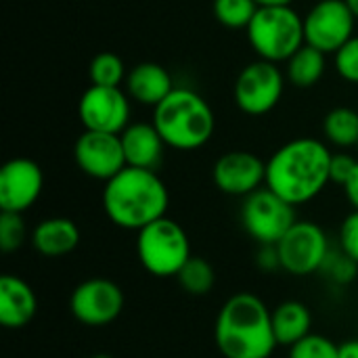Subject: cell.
I'll list each match as a JSON object with an SVG mask.
<instances>
[{
    "mask_svg": "<svg viewBox=\"0 0 358 358\" xmlns=\"http://www.w3.org/2000/svg\"><path fill=\"white\" fill-rule=\"evenodd\" d=\"M90 358H111L109 355H94V357H90Z\"/></svg>",
    "mask_w": 358,
    "mask_h": 358,
    "instance_id": "37",
    "label": "cell"
},
{
    "mask_svg": "<svg viewBox=\"0 0 358 358\" xmlns=\"http://www.w3.org/2000/svg\"><path fill=\"white\" fill-rule=\"evenodd\" d=\"M344 195H346V199H348V203L352 206V210H357L358 212V164L357 168H355V172L350 174V178L344 182Z\"/></svg>",
    "mask_w": 358,
    "mask_h": 358,
    "instance_id": "33",
    "label": "cell"
},
{
    "mask_svg": "<svg viewBox=\"0 0 358 358\" xmlns=\"http://www.w3.org/2000/svg\"><path fill=\"white\" fill-rule=\"evenodd\" d=\"M151 124L164 143L176 151H195L208 145L216 130V117L210 103L193 88L176 86L157 107Z\"/></svg>",
    "mask_w": 358,
    "mask_h": 358,
    "instance_id": "4",
    "label": "cell"
},
{
    "mask_svg": "<svg viewBox=\"0 0 358 358\" xmlns=\"http://www.w3.org/2000/svg\"><path fill=\"white\" fill-rule=\"evenodd\" d=\"M271 317H273V331H275L279 346L292 348L296 342H300L302 338L313 334L310 331L313 315H310L308 306L298 300L281 302L279 306H275L271 310Z\"/></svg>",
    "mask_w": 358,
    "mask_h": 358,
    "instance_id": "20",
    "label": "cell"
},
{
    "mask_svg": "<svg viewBox=\"0 0 358 358\" xmlns=\"http://www.w3.org/2000/svg\"><path fill=\"white\" fill-rule=\"evenodd\" d=\"M327 69V55L319 48L304 44L285 61V78L296 88H313L317 86Z\"/></svg>",
    "mask_w": 358,
    "mask_h": 358,
    "instance_id": "21",
    "label": "cell"
},
{
    "mask_svg": "<svg viewBox=\"0 0 358 358\" xmlns=\"http://www.w3.org/2000/svg\"><path fill=\"white\" fill-rule=\"evenodd\" d=\"M346 4L350 6V10L355 13V17L358 19V0H346Z\"/></svg>",
    "mask_w": 358,
    "mask_h": 358,
    "instance_id": "36",
    "label": "cell"
},
{
    "mask_svg": "<svg viewBox=\"0 0 358 358\" xmlns=\"http://www.w3.org/2000/svg\"><path fill=\"white\" fill-rule=\"evenodd\" d=\"M103 210L111 224L124 231H141L166 216L170 193L155 170L126 166L103 187Z\"/></svg>",
    "mask_w": 358,
    "mask_h": 358,
    "instance_id": "2",
    "label": "cell"
},
{
    "mask_svg": "<svg viewBox=\"0 0 358 358\" xmlns=\"http://www.w3.org/2000/svg\"><path fill=\"white\" fill-rule=\"evenodd\" d=\"M260 6L254 0H214L212 13L216 21L229 29H248Z\"/></svg>",
    "mask_w": 358,
    "mask_h": 358,
    "instance_id": "24",
    "label": "cell"
},
{
    "mask_svg": "<svg viewBox=\"0 0 358 358\" xmlns=\"http://www.w3.org/2000/svg\"><path fill=\"white\" fill-rule=\"evenodd\" d=\"M285 80V71L279 67V63H271L264 59L248 63L235 78V105L245 115H266L281 103Z\"/></svg>",
    "mask_w": 358,
    "mask_h": 358,
    "instance_id": "7",
    "label": "cell"
},
{
    "mask_svg": "<svg viewBox=\"0 0 358 358\" xmlns=\"http://www.w3.org/2000/svg\"><path fill=\"white\" fill-rule=\"evenodd\" d=\"M42 189V168L29 157H13L0 170V210L23 214L36 206Z\"/></svg>",
    "mask_w": 358,
    "mask_h": 358,
    "instance_id": "15",
    "label": "cell"
},
{
    "mask_svg": "<svg viewBox=\"0 0 358 358\" xmlns=\"http://www.w3.org/2000/svg\"><path fill=\"white\" fill-rule=\"evenodd\" d=\"M122 147L126 164L134 168L155 170L162 164L164 149L168 147L151 122H134L122 134Z\"/></svg>",
    "mask_w": 358,
    "mask_h": 358,
    "instance_id": "18",
    "label": "cell"
},
{
    "mask_svg": "<svg viewBox=\"0 0 358 358\" xmlns=\"http://www.w3.org/2000/svg\"><path fill=\"white\" fill-rule=\"evenodd\" d=\"M126 92L128 96L145 107H157L176 86L172 73L153 61H145L134 65L126 76Z\"/></svg>",
    "mask_w": 358,
    "mask_h": 358,
    "instance_id": "17",
    "label": "cell"
},
{
    "mask_svg": "<svg viewBox=\"0 0 358 358\" xmlns=\"http://www.w3.org/2000/svg\"><path fill=\"white\" fill-rule=\"evenodd\" d=\"M38 313V298L34 287L17 277L2 275L0 279V323L6 329L27 327Z\"/></svg>",
    "mask_w": 358,
    "mask_h": 358,
    "instance_id": "16",
    "label": "cell"
},
{
    "mask_svg": "<svg viewBox=\"0 0 358 358\" xmlns=\"http://www.w3.org/2000/svg\"><path fill=\"white\" fill-rule=\"evenodd\" d=\"M331 157L319 138L287 141L266 162V187L296 208L310 203L331 182Z\"/></svg>",
    "mask_w": 358,
    "mask_h": 358,
    "instance_id": "1",
    "label": "cell"
},
{
    "mask_svg": "<svg viewBox=\"0 0 358 358\" xmlns=\"http://www.w3.org/2000/svg\"><path fill=\"white\" fill-rule=\"evenodd\" d=\"M258 266L264 268V271L281 268V264H279V254H277V248H275V245H260V252H258Z\"/></svg>",
    "mask_w": 358,
    "mask_h": 358,
    "instance_id": "32",
    "label": "cell"
},
{
    "mask_svg": "<svg viewBox=\"0 0 358 358\" xmlns=\"http://www.w3.org/2000/svg\"><path fill=\"white\" fill-rule=\"evenodd\" d=\"M73 159L80 172L94 180H111L128 164L120 134L84 130L73 145Z\"/></svg>",
    "mask_w": 358,
    "mask_h": 358,
    "instance_id": "13",
    "label": "cell"
},
{
    "mask_svg": "<svg viewBox=\"0 0 358 358\" xmlns=\"http://www.w3.org/2000/svg\"><path fill=\"white\" fill-rule=\"evenodd\" d=\"M214 342L224 358H271L279 346L271 310L250 292L235 294L222 304L214 325Z\"/></svg>",
    "mask_w": 358,
    "mask_h": 358,
    "instance_id": "3",
    "label": "cell"
},
{
    "mask_svg": "<svg viewBox=\"0 0 358 358\" xmlns=\"http://www.w3.org/2000/svg\"><path fill=\"white\" fill-rule=\"evenodd\" d=\"M176 281H178V285L189 296L199 298V296H208L214 289V285H216V273H214V266L206 258L193 256L180 268V273L176 275Z\"/></svg>",
    "mask_w": 358,
    "mask_h": 358,
    "instance_id": "23",
    "label": "cell"
},
{
    "mask_svg": "<svg viewBox=\"0 0 358 358\" xmlns=\"http://www.w3.org/2000/svg\"><path fill=\"white\" fill-rule=\"evenodd\" d=\"M336 71L342 80L358 84V36L355 34L336 55H334Z\"/></svg>",
    "mask_w": 358,
    "mask_h": 358,
    "instance_id": "29",
    "label": "cell"
},
{
    "mask_svg": "<svg viewBox=\"0 0 358 358\" xmlns=\"http://www.w3.org/2000/svg\"><path fill=\"white\" fill-rule=\"evenodd\" d=\"M27 239V229L21 214L2 212L0 214V250L4 254L17 252Z\"/></svg>",
    "mask_w": 358,
    "mask_h": 358,
    "instance_id": "27",
    "label": "cell"
},
{
    "mask_svg": "<svg viewBox=\"0 0 358 358\" xmlns=\"http://www.w3.org/2000/svg\"><path fill=\"white\" fill-rule=\"evenodd\" d=\"M296 220V206L287 203L268 187L243 197L241 227L260 245H277Z\"/></svg>",
    "mask_w": 358,
    "mask_h": 358,
    "instance_id": "8",
    "label": "cell"
},
{
    "mask_svg": "<svg viewBox=\"0 0 358 358\" xmlns=\"http://www.w3.org/2000/svg\"><path fill=\"white\" fill-rule=\"evenodd\" d=\"M258 6H289L294 0H254Z\"/></svg>",
    "mask_w": 358,
    "mask_h": 358,
    "instance_id": "35",
    "label": "cell"
},
{
    "mask_svg": "<svg viewBox=\"0 0 358 358\" xmlns=\"http://www.w3.org/2000/svg\"><path fill=\"white\" fill-rule=\"evenodd\" d=\"M248 42L258 59L271 63H285L296 50H300L304 40V17L289 6H260L250 21Z\"/></svg>",
    "mask_w": 358,
    "mask_h": 358,
    "instance_id": "5",
    "label": "cell"
},
{
    "mask_svg": "<svg viewBox=\"0 0 358 358\" xmlns=\"http://www.w3.org/2000/svg\"><path fill=\"white\" fill-rule=\"evenodd\" d=\"M338 241H340V250L344 254H348L358 264V212L352 210L340 224V233H338Z\"/></svg>",
    "mask_w": 358,
    "mask_h": 358,
    "instance_id": "30",
    "label": "cell"
},
{
    "mask_svg": "<svg viewBox=\"0 0 358 358\" xmlns=\"http://www.w3.org/2000/svg\"><path fill=\"white\" fill-rule=\"evenodd\" d=\"M126 65L122 61V57H117L115 52H99L88 67V78L90 84L94 86H120L126 82Z\"/></svg>",
    "mask_w": 358,
    "mask_h": 358,
    "instance_id": "25",
    "label": "cell"
},
{
    "mask_svg": "<svg viewBox=\"0 0 358 358\" xmlns=\"http://www.w3.org/2000/svg\"><path fill=\"white\" fill-rule=\"evenodd\" d=\"M338 346L325 336L308 334L289 348V358H338Z\"/></svg>",
    "mask_w": 358,
    "mask_h": 358,
    "instance_id": "28",
    "label": "cell"
},
{
    "mask_svg": "<svg viewBox=\"0 0 358 358\" xmlns=\"http://www.w3.org/2000/svg\"><path fill=\"white\" fill-rule=\"evenodd\" d=\"M323 134L338 149L358 147V111L350 107L331 109L323 120Z\"/></svg>",
    "mask_w": 358,
    "mask_h": 358,
    "instance_id": "22",
    "label": "cell"
},
{
    "mask_svg": "<svg viewBox=\"0 0 358 358\" xmlns=\"http://www.w3.org/2000/svg\"><path fill=\"white\" fill-rule=\"evenodd\" d=\"M212 180L224 195L248 197L266 187V162L252 151H227L214 162Z\"/></svg>",
    "mask_w": 358,
    "mask_h": 358,
    "instance_id": "14",
    "label": "cell"
},
{
    "mask_svg": "<svg viewBox=\"0 0 358 358\" xmlns=\"http://www.w3.org/2000/svg\"><path fill=\"white\" fill-rule=\"evenodd\" d=\"M136 256L141 266L153 277H176L193 258L187 231L164 216L136 233Z\"/></svg>",
    "mask_w": 358,
    "mask_h": 358,
    "instance_id": "6",
    "label": "cell"
},
{
    "mask_svg": "<svg viewBox=\"0 0 358 358\" xmlns=\"http://www.w3.org/2000/svg\"><path fill=\"white\" fill-rule=\"evenodd\" d=\"M357 149H358V147H357Z\"/></svg>",
    "mask_w": 358,
    "mask_h": 358,
    "instance_id": "38",
    "label": "cell"
},
{
    "mask_svg": "<svg viewBox=\"0 0 358 358\" xmlns=\"http://www.w3.org/2000/svg\"><path fill=\"white\" fill-rule=\"evenodd\" d=\"M319 273L334 285H348L357 277L358 264L348 254H344L338 248V250H329V254H327V258H325Z\"/></svg>",
    "mask_w": 358,
    "mask_h": 358,
    "instance_id": "26",
    "label": "cell"
},
{
    "mask_svg": "<svg viewBox=\"0 0 358 358\" xmlns=\"http://www.w3.org/2000/svg\"><path fill=\"white\" fill-rule=\"evenodd\" d=\"M124 302V292L115 281L92 277L71 292L69 308L78 323L86 327H105L122 315Z\"/></svg>",
    "mask_w": 358,
    "mask_h": 358,
    "instance_id": "12",
    "label": "cell"
},
{
    "mask_svg": "<svg viewBox=\"0 0 358 358\" xmlns=\"http://www.w3.org/2000/svg\"><path fill=\"white\" fill-rule=\"evenodd\" d=\"M357 17L346 0H319L304 15V40L325 55H336L352 36Z\"/></svg>",
    "mask_w": 358,
    "mask_h": 358,
    "instance_id": "11",
    "label": "cell"
},
{
    "mask_svg": "<svg viewBox=\"0 0 358 358\" xmlns=\"http://www.w3.org/2000/svg\"><path fill=\"white\" fill-rule=\"evenodd\" d=\"M132 99L120 86L90 84L78 103V117L84 130L122 134L130 126Z\"/></svg>",
    "mask_w": 358,
    "mask_h": 358,
    "instance_id": "10",
    "label": "cell"
},
{
    "mask_svg": "<svg viewBox=\"0 0 358 358\" xmlns=\"http://www.w3.org/2000/svg\"><path fill=\"white\" fill-rule=\"evenodd\" d=\"M31 245L44 258H61L80 245V229L73 220L52 216L40 220L31 231Z\"/></svg>",
    "mask_w": 358,
    "mask_h": 358,
    "instance_id": "19",
    "label": "cell"
},
{
    "mask_svg": "<svg viewBox=\"0 0 358 358\" xmlns=\"http://www.w3.org/2000/svg\"><path fill=\"white\" fill-rule=\"evenodd\" d=\"M357 164L358 159L355 155H350V153H344V151L342 153H334V157H331V182L344 187V182L355 172Z\"/></svg>",
    "mask_w": 358,
    "mask_h": 358,
    "instance_id": "31",
    "label": "cell"
},
{
    "mask_svg": "<svg viewBox=\"0 0 358 358\" xmlns=\"http://www.w3.org/2000/svg\"><path fill=\"white\" fill-rule=\"evenodd\" d=\"M338 358H358V340H346L338 346Z\"/></svg>",
    "mask_w": 358,
    "mask_h": 358,
    "instance_id": "34",
    "label": "cell"
},
{
    "mask_svg": "<svg viewBox=\"0 0 358 358\" xmlns=\"http://www.w3.org/2000/svg\"><path fill=\"white\" fill-rule=\"evenodd\" d=\"M275 248L281 271L292 277H308L319 273L331 250L325 229L313 220H296V224Z\"/></svg>",
    "mask_w": 358,
    "mask_h": 358,
    "instance_id": "9",
    "label": "cell"
}]
</instances>
